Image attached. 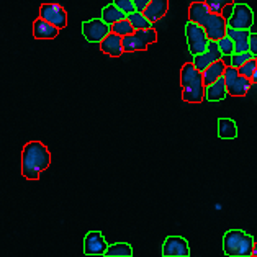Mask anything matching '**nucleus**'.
Masks as SVG:
<instances>
[{"mask_svg":"<svg viewBox=\"0 0 257 257\" xmlns=\"http://www.w3.org/2000/svg\"><path fill=\"white\" fill-rule=\"evenodd\" d=\"M102 18L106 22V23H110V25H113L116 22H120V20H124V18H128V15L124 14L123 10H120L116 7L115 4H111V5H106V7H103L102 10Z\"/></svg>","mask_w":257,"mask_h":257,"instance_id":"412c9836","label":"nucleus"},{"mask_svg":"<svg viewBox=\"0 0 257 257\" xmlns=\"http://www.w3.org/2000/svg\"><path fill=\"white\" fill-rule=\"evenodd\" d=\"M205 4L208 5V9L215 14H223V10L234 4V0H205Z\"/></svg>","mask_w":257,"mask_h":257,"instance_id":"393cba45","label":"nucleus"},{"mask_svg":"<svg viewBox=\"0 0 257 257\" xmlns=\"http://www.w3.org/2000/svg\"><path fill=\"white\" fill-rule=\"evenodd\" d=\"M167 10H169V0H151L143 14L154 23L159 22L162 17H166Z\"/></svg>","mask_w":257,"mask_h":257,"instance_id":"a211bd4d","label":"nucleus"},{"mask_svg":"<svg viewBox=\"0 0 257 257\" xmlns=\"http://www.w3.org/2000/svg\"><path fill=\"white\" fill-rule=\"evenodd\" d=\"M254 25V14L249 5L236 4L233 5V14L228 18V27L237 30H250Z\"/></svg>","mask_w":257,"mask_h":257,"instance_id":"1a4fd4ad","label":"nucleus"},{"mask_svg":"<svg viewBox=\"0 0 257 257\" xmlns=\"http://www.w3.org/2000/svg\"><path fill=\"white\" fill-rule=\"evenodd\" d=\"M189 20L202 25L210 40H221L228 33V20L221 14H215L205 2H193L189 9Z\"/></svg>","mask_w":257,"mask_h":257,"instance_id":"f03ea898","label":"nucleus"},{"mask_svg":"<svg viewBox=\"0 0 257 257\" xmlns=\"http://www.w3.org/2000/svg\"><path fill=\"white\" fill-rule=\"evenodd\" d=\"M111 31L120 36H128V35H133L135 33V27L131 25V22L128 20V18H124V20H120L111 25Z\"/></svg>","mask_w":257,"mask_h":257,"instance_id":"b1692460","label":"nucleus"},{"mask_svg":"<svg viewBox=\"0 0 257 257\" xmlns=\"http://www.w3.org/2000/svg\"><path fill=\"white\" fill-rule=\"evenodd\" d=\"M128 20L131 22V25L135 27V30H148L153 28V22L143 14V12H133V14L128 15Z\"/></svg>","mask_w":257,"mask_h":257,"instance_id":"5701e85b","label":"nucleus"},{"mask_svg":"<svg viewBox=\"0 0 257 257\" xmlns=\"http://www.w3.org/2000/svg\"><path fill=\"white\" fill-rule=\"evenodd\" d=\"M254 244V237L241 229H229L223 236V250L229 257L252 255Z\"/></svg>","mask_w":257,"mask_h":257,"instance_id":"20e7f679","label":"nucleus"},{"mask_svg":"<svg viewBox=\"0 0 257 257\" xmlns=\"http://www.w3.org/2000/svg\"><path fill=\"white\" fill-rule=\"evenodd\" d=\"M162 257H190L189 241L180 236H169L162 246Z\"/></svg>","mask_w":257,"mask_h":257,"instance_id":"9d476101","label":"nucleus"},{"mask_svg":"<svg viewBox=\"0 0 257 257\" xmlns=\"http://www.w3.org/2000/svg\"><path fill=\"white\" fill-rule=\"evenodd\" d=\"M156 41H158V33L154 28L136 30L133 35L123 36V49L124 53L146 51L149 45H154Z\"/></svg>","mask_w":257,"mask_h":257,"instance_id":"423d86ee","label":"nucleus"},{"mask_svg":"<svg viewBox=\"0 0 257 257\" xmlns=\"http://www.w3.org/2000/svg\"><path fill=\"white\" fill-rule=\"evenodd\" d=\"M82 33L89 43H102L111 33V25L103 18H93L82 23Z\"/></svg>","mask_w":257,"mask_h":257,"instance_id":"6e6552de","label":"nucleus"},{"mask_svg":"<svg viewBox=\"0 0 257 257\" xmlns=\"http://www.w3.org/2000/svg\"><path fill=\"white\" fill-rule=\"evenodd\" d=\"M108 244L100 231H90L84 237V254L85 255H105Z\"/></svg>","mask_w":257,"mask_h":257,"instance_id":"ddd939ff","label":"nucleus"},{"mask_svg":"<svg viewBox=\"0 0 257 257\" xmlns=\"http://www.w3.org/2000/svg\"><path fill=\"white\" fill-rule=\"evenodd\" d=\"M98 45H100V49H102V53H105L106 56H111V58H120L124 53L123 36L113 33V31H111L102 43H98Z\"/></svg>","mask_w":257,"mask_h":257,"instance_id":"4468645a","label":"nucleus"},{"mask_svg":"<svg viewBox=\"0 0 257 257\" xmlns=\"http://www.w3.org/2000/svg\"><path fill=\"white\" fill-rule=\"evenodd\" d=\"M224 79H226L228 95H231V97L247 95V92L250 90V84H252V79L239 74L237 67H234V66H226Z\"/></svg>","mask_w":257,"mask_h":257,"instance_id":"0eeeda50","label":"nucleus"},{"mask_svg":"<svg viewBox=\"0 0 257 257\" xmlns=\"http://www.w3.org/2000/svg\"><path fill=\"white\" fill-rule=\"evenodd\" d=\"M182 100L187 103H202L205 100V80L203 72L198 71L193 62H187L180 71Z\"/></svg>","mask_w":257,"mask_h":257,"instance_id":"7ed1b4c3","label":"nucleus"},{"mask_svg":"<svg viewBox=\"0 0 257 257\" xmlns=\"http://www.w3.org/2000/svg\"><path fill=\"white\" fill-rule=\"evenodd\" d=\"M51 164V154L40 141H30L22 151V174L27 180H38Z\"/></svg>","mask_w":257,"mask_h":257,"instance_id":"f257e3e1","label":"nucleus"},{"mask_svg":"<svg viewBox=\"0 0 257 257\" xmlns=\"http://www.w3.org/2000/svg\"><path fill=\"white\" fill-rule=\"evenodd\" d=\"M40 17L56 25L59 30L67 27V14L59 4H43L40 7Z\"/></svg>","mask_w":257,"mask_h":257,"instance_id":"9b49d317","label":"nucleus"},{"mask_svg":"<svg viewBox=\"0 0 257 257\" xmlns=\"http://www.w3.org/2000/svg\"><path fill=\"white\" fill-rule=\"evenodd\" d=\"M113 4H115L120 10H123L126 15H130V14H133V12H136V7H135V2H133V0H113Z\"/></svg>","mask_w":257,"mask_h":257,"instance_id":"c85d7f7f","label":"nucleus"},{"mask_svg":"<svg viewBox=\"0 0 257 257\" xmlns=\"http://www.w3.org/2000/svg\"><path fill=\"white\" fill-rule=\"evenodd\" d=\"M133 2H135V7H136L138 12H144V10H146L148 5H149V2H151V0H133Z\"/></svg>","mask_w":257,"mask_h":257,"instance_id":"7c9ffc66","label":"nucleus"},{"mask_svg":"<svg viewBox=\"0 0 257 257\" xmlns=\"http://www.w3.org/2000/svg\"><path fill=\"white\" fill-rule=\"evenodd\" d=\"M249 51L254 58H257V33H250L249 36Z\"/></svg>","mask_w":257,"mask_h":257,"instance_id":"c756f323","label":"nucleus"},{"mask_svg":"<svg viewBox=\"0 0 257 257\" xmlns=\"http://www.w3.org/2000/svg\"><path fill=\"white\" fill-rule=\"evenodd\" d=\"M255 69H257V58H252V59H249L247 62H244L241 67H237V71H239V74H242V76L252 79Z\"/></svg>","mask_w":257,"mask_h":257,"instance_id":"bb28decb","label":"nucleus"},{"mask_svg":"<svg viewBox=\"0 0 257 257\" xmlns=\"http://www.w3.org/2000/svg\"><path fill=\"white\" fill-rule=\"evenodd\" d=\"M254 56L250 51H246V53H234L233 56H231V66L234 67H241L244 62H247L249 59H252Z\"/></svg>","mask_w":257,"mask_h":257,"instance_id":"cd10ccee","label":"nucleus"},{"mask_svg":"<svg viewBox=\"0 0 257 257\" xmlns=\"http://www.w3.org/2000/svg\"><path fill=\"white\" fill-rule=\"evenodd\" d=\"M223 61L226 66H231V56H223Z\"/></svg>","mask_w":257,"mask_h":257,"instance_id":"2f4dec72","label":"nucleus"},{"mask_svg":"<svg viewBox=\"0 0 257 257\" xmlns=\"http://www.w3.org/2000/svg\"><path fill=\"white\" fill-rule=\"evenodd\" d=\"M185 36H187V45H189V51L192 56L202 54L206 51L210 38H208V35H206L205 27L189 20L185 25Z\"/></svg>","mask_w":257,"mask_h":257,"instance_id":"39448f33","label":"nucleus"},{"mask_svg":"<svg viewBox=\"0 0 257 257\" xmlns=\"http://www.w3.org/2000/svg\"><path fill=\"white\" fill-rule=\"evenodd\" d=\"M59 35V28L45 18H38L33 23V36L36 40H54Z\"/></svg>","mask_w":257,"mask_h":257,"instance_id":"2eb2a0df","label":"nucleus"},{"mask_svg":"<svg viewBox=\"0 0 257 257\" xmlns=\"http://www.w3.org/2000/svg\"><path fill=\"white\" fill-rule=\"evenodd\" d=\"M252 82L257 84V69H255V72H254V77H252Z\"/></svg>","mask_w":257,"mask_h":257,"instance_id":"72a5a7b5","label":"nucleus"},{"mask_svg":"<svg viewBox=\"0 0 257 257\" xmlns=\"http://www.w3.org/2000/svg\"><path fill=\"white\" fill-rule=\"evenodd\" d=\"M133 255V247L128 242H118L108 246L105 257H131Z\"/></svg>","mask_w":257,"mask_h":257,"instance_id":"4be33fe9","label":"nucleus"},{"mask_svg":"<svg viewBox=\"0 0 257 257\" xmlns=\"http://www.w3.org/2000/svg\"><path fill=\"white\" fill-rule=\"evenodd\" d=\"M219 49H221L223 56H233L234 54V41L231 40V36H223L221 40H218Z\"/></svg>","mask_w":257,"mask_h":257,"instance_id":"a878e982","label":"nucleus"},{"mask_svg":"<svg viewBox=\"0 0 257 257\" xmlns=\"http://www.w3.org/2000/svg\"><path fill=\"white\" fill-rule=\"evenodd\" d=\"M224 71H226V64H224L223 59H219L216 62H213L211 66H208L203 71V80L205 85L213 84L215 80H218L221 76H224Z\"/></svg>","mask_w":257,"mask_h":257,"instance_id":"6ab92c4d","label":"nucleus"},{"mask_svg":"<svg viewBox=\"0 0 257 257\" xmlns=\"http://www.w3.org/2000/svg\"><path fill=\"white\" fill-rule=\"evenodd\" d=\"M228 95V87H226V79L221 76L218 80H215L213 84L206 85L205 89V98L208 102H219Z\"/></svg>","mask_w":257,"mask_h":257,"instance_id":"dca6fc26","label":"nucleus"},{"mask_svg":"<svg viewBox=\"0 0 257 257\" xmlns=\"http://www.w3.org/2000/svg\"><path fill=\"white\" fill-rule=\"evenodd\" d=\"M228 36L234 41V53H246L249 51V30H237V28H229L228 27Z\"/></svg>","mask_w":257,"mask_h":257,"instance_id":"f3484780","label":"nucleus"},{"mask_svg":"<svg viewBox=\"0 0 257 257\" xmlns=\"http://www.w3.org/2000/svg\"><path fill=\"white\" fill-rule=\"evenodd\" d=\"M219 59H223V53H221V49H219L218 41L210 40L208 48H206V51H205V53L193 56V64L197 66L198 71H202V72H203L206 67L211 66L213 62H216V61H219Z\"/></svg>","mask_w":257,"mask_h":257,"instance_id":"f8f14e48","label":"nucleus"},{"mask_svg":"<svg viewBox=\"0 0 257 257\" xmlns=\"http://www.w3.org/2000/svg\"><path fill=\"white\" fill-rule=\"evenodd\" d=\"M218 136L221 140H234L237 136V126L231 118H219L218 120Z\"/></svg>","mask_w":257,"mask_h":257,"instance_id":"aec40b11","label":"nucleus"},{"mask_svg":"<svg viewBox=\"0 0 257 257\" xmlns=\"http://www.w3.org/2000/svg\"><path fill=\"white\" fill-rule=\"evenodd\" d=\"M252 257H257V244H254V250H252Z\"/></svg>","mask_w":257,"mask_h":257,"instance_id":"473e14b6","label":"nucleus"}]
</instances>
